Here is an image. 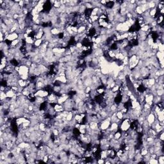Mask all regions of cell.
Here are the masks:
<instances>
[{"label":"cell","instance_id":"1","mask_svg":"<svg viewBox=\"0 0 164 164\" xmlns=\"http://www.w3.org/2000/svg\"><path fill=\"white\" fill-rule=\"evenodd\" d=\"M131 121L130 119H124L119 125V129L122 132L127 131L130 128Z\"/></svg>","mask_w":164,"mask_h":164},{"label":"cell","instance_id":"3","mask_svg":"<svg viewBox=\"0 0 164 164\" xmlns=\"http://www.w3.org/2000/svg\"><path fill=\"white\" fill-rule=\"evenodd\" d=\"M29 67H26V66H24V65H21V66H19V76H22V75L25 74H29Z\"/></svg>","mask_w":164,"mask_h":164},{"label":"cell","instance_id":"2","mask_svg":"<svg viewBox=\"0 0 164 164\" xmlns=\"http://www.w3.org/2000/svg\"><path fill=\"white\" fill-rule=\"evenodd\" d=\"M111 124L110 117H108L99 123V129L101 131H105L109 128Z\"/></svg>","mask_w":164,"mask_h":164},{"label":"cell","instance_id":"4","mask_svg":"<svg viewBox=\"0 0 164 164\" xmlns=\"http://www.w3.org/2000/svg\"><path fill=\"white\" fill-rule=\"evenodd\" d=\"M35 97H41V98H47L49 95V93L44 89L37 90L34 94Z\"/></svg>","mask_w":164,"mask_h":164},{"label":"cell","instance_id":"8","mask_svg":"<svg viewBox=\"0 0 164 164\" xmlns=\"http://www.w3.org/2000/svg\"><path fill=\"white\" fill-rule=\"evenodd\" d=\"M18 86L19 87L22 88H25L26 87L28 86V83H27L26 80H22V79H19L17 82Z\"/></svg>","mask_w":164,"mask_h":164},{"label":"cell","instance_id":"5","mask_svg":"<svg viewBox=\"0 0 164 164\" xmlns=\"http://www.w3.org/2000/svg\"><path fill=\"white\" fill-rule=\"evenodd\" d=\"M156 119V118L155 115L154 114H153L152 112L150 113L146 117V121H148V124L150 125V126H151V125L155 121Z\"/></svg>","mask_w":164,"mask_h":164},{"label":"cell","instance_id":"6","mask_svg":"<svg viewBox=\"0 0 164 164\" xmlns=\"http://www.w3.org/2000/svg\"><path fill=\"white\" fill-rule=\"evenodd\" d=\"M18 39H19V35H18V33H17L16 32H15L9 34L7 37V39L6 40H8V41L12 42V41Z\"/></svg>","mask_w":164,"mask_h":164},{"label":"cell","instance_id":"9","mask_svg":"<svg viewBox=\"0 0 164 164\" xmlns=\"http://www.w3.org/2000/svg\"><path fill=\"white\" fill-rule=\"evenodd\" d=\"M43 43V40L42 39H37L35 40V42L33 43V46L36 48H39V47H41V46L42 44Z\"/></svg>","mask_w":164,"mask_h":164},{"label":"cell","instance_id":"10","mask_svg":"<svg viewBox=\"0 0 164 164\" xmlns=\"http://www.w3.org/2000/svg\"><path fill=\"white\" fill-rule=\"evenodd\" d=\"M115 115L118 119L122 121L124 119V114H123V113L121 111H117L115 112Z\"/></svg>","mask_w":164,"mask_h":164},{"label":"cell","instance_id":"11","mask_svg":"<svg viewBox=\"0 0 164 164\" xmlns=\"http://www.w3.org/2000/svg\"><path fill=\"white\" fill-rule=\"evenodd\" d=\"M157 160H158V164H164V155H160L157 157Z\"/></svg>","mask_w":164,"mask_h":164},{"label":"cell","instance_id":"7","mask_svg":"<svg viewBox=\"0 0 164 164\" xmlns=\"http://www.w3.org/2000/svg\"><path fill=\"white\" fill-rule=\"evenodd\" d=\"M54 109H55V110L56 111V112L57 113H60L63 112L64 110V106L62 105H60V104L56 103L54 106Z\"/></svg>","mask_w":164,"mask_h":164},{"label":"cell","instance_id":"12","mask_svg":"<svg viewBox=\"0 0 164 164\" xmlns=\"http://www.w3.org/2000/svg\"><path fill=\"white\" fill-rule=\"evenodd\" d=\"M0 98H1V101H4V100H5L7 98L6 92H1V93H0Z\"/></svg>","mask_w":164,"mask_h":164},{"label":"cell","instance_id":"13","mask_svg":"<svg viewBox=\"0 0 164 164\" xmlns=\"http://www.w3.org/2000/svg\"><path fill=\"white\" fill-rule=\"evenodd\" d=\"M149 164H158V160H157V158H150L149 160V161H148V162Z\"/></svg>","mask_w":164,"mask_h":164}]
</instances>
